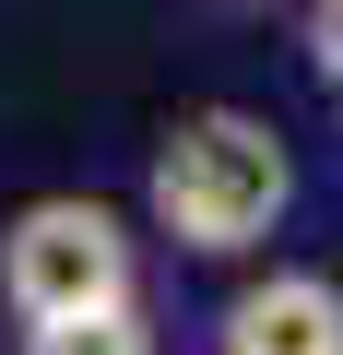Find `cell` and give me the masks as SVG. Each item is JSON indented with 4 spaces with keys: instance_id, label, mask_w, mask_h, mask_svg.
Masks as SVG:
<instances>
[{
    "instance_id": "cell-1",
    "label": "cell",
    "mask_w": 343,
    "mask_h": 355,
    "mask_svg": "<svg viewBox=\"0 0 343 355\" xmlns=\"http://www.w3.org/2000/svg\"><path fill=\"white\" fill-rule=\"evenodd\" d=\"M142 202H154V225L178 237V249L237 261V249H261V237L284 225V202H296V154H284V130L249 119V107H190L178 130L154 142Z\"/></svg>"
},
{
    "instance_id": "cell-2",
    "label": "cell",
    "mask_w": 343,
    "mask_h": 355,
    "mask_svg": "<svg viewBox=\"0 0 343 355\" xmlns=\"http://www.w3.org/2000/svg\"><path fill=\"white\" fill-rule=\"evenodd\" d=\"M0 296H12V320H83V308H118L130 296V225L83 190H48L12 214V237H0Z\"/></svg>"
},
{
    "instance_id": "cell-3",
    "label": "cell",
    "mask_w": 343,
    "mask_h": 355,
    "mask_svg": "<svg viewBox=\"0 0 343 355\" xmlns=\"http://www.w3.org/2000/svg\"><path fill=\"white\" fill-rule=\"evenodd\" d=\"M225 355H343V284L331 272H272L225 308Z\"/></svg>"
},
{
    "instance_id": "cell-4",
    "label": "cell",
    "mask_w": 343,
    "mask_h": 355,
    "mask_svg": "<svg viewBox=\"0 0 343 355\" xmlns=\"http://www.w3.org/2000/svg\"><path fill=\"white\" fill-rule=\"evenodd\" d=\"M24 355H154V331H142V308L118 296V308H83V320H36Z\"/></svg>"
},
{
    "instance_id": "cell-5",
    "label": "cell",
    "mask_w": 343,
    "mask_h": 355,
    "mask_svg": "<svg viewBox=\"0 0 343 355\" xmlns=\"http://www.w3.org/2000/svg\"><path fill=\"white\" fill-rule=\"evenodd\" d=\"M308 71L343 83V0H308Z\"/></svg>"
},
{
    "instance_id": "cell-6",
    "label": "cell",
    "mask_w": 343,
    "mask_h": 355,
    "mask_svg": "<svg viewBox=\"0 0 343 355\" xmlns=\"http://www.w3.org/2000/svg\"><path fill=\"white\" fill-rule=\"evenodd\" d=\"M237 12H272V0H237Z\"/></svg>"
}]
</instances>
